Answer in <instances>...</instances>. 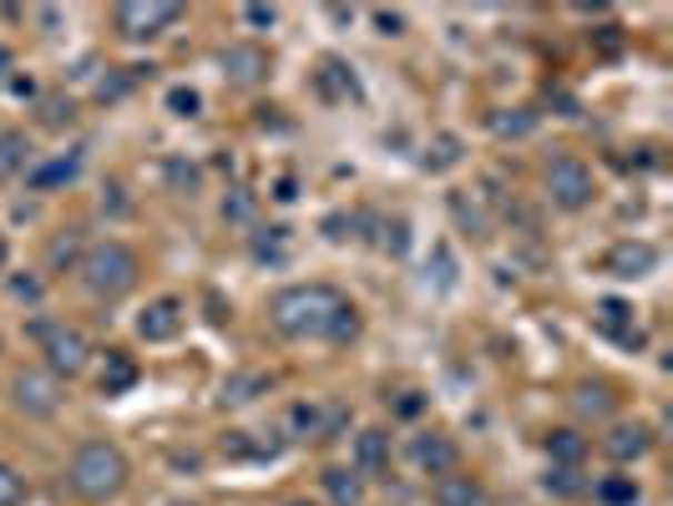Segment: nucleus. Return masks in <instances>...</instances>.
<instances>
[{"instance_id":"obj_1","label":"nucleus","mask_w":673,"mask_h":506,"mask_svg":"<svg viewBox=\"0 0 673 506\" xmlns=\"http://www.w3.org/2000/svg\"><path fill=\"white\" fill-rule=\"evenodd\" d=\"M269 320L289 340H330V345H350L360 334V310L344 300L334 284H294L274 294Z\"/></svg>"},{"instance_id":"obj_2","label":"nucleus","mask_w":673,"mask_h":506,"mask_svg":"<svg viewBox=\"0 0 673 506\" xmlns=\"http://www.w3.org/2000/svg\"><path fill=\"white\" fill-rule=\"evenodd\" d=\"M127 476H132L127 472V456L112 441H87V446H77V456H71V466H67L71 492L87 496V502H112L127 486Z\"/></svg>"},{"instance_id":"obj_3","label":"nucleus","mask_w":673,"mask_h":506,"mask_svg":"<svg viewBox=\"0 0 673 506\" xmlns=\"http://www.w3.org/2000/svg\"><path fill=\"white\" fill-rule=\"evenodd\" d=\"M81 284H87V294L92 300H122V294H132L138 289V253L127 249V243L107 239V243H92V249L81 253Z\"/></svg>"},{"instance_id":"obj_4","label":"nucleus","mask_w":673,"mask_h":506,"mask_svg":"<svg viewBox=\"0 0 673 506\" xmlns=\"http://www.w3.org/2000/svg\"><path fill=\"white\" fill-rule=\"evenodd\" d=\"M11 401L21 415H31V421H51V415L61 411V401H67V391H61V380L51 375V370H21V375L11 380Z\"/></svg>"},{"instance_id":"obj_5","label":"nucleus","mask_w":673,"mask_h":506,"mask_svg":"<svg viewBox=\"0 0 673 506\" xmlns=\"http://www.w3.org/2000/svg\"><path fill=\"white\" fill-rule=\"evenodd\" d=\"M548 198L562 208V213H577V208L593 203V168L577 158H552L548 162Z\"/></svg>"},{"instance_id":"obj_6","label":"nucleus","mask_w":673,"mask_h":506,"mask_svg":"<svg viewBox=\"0 0 673 506\" xmlns=\"http://www.w3.org/2000/svg\"><path fill=\"white\" fill-rule=\"evenodd\" d=\"M178 16H183V6H172V0H122L112 11V21L127 41H152V36H162Z\"/></svg>"},{"instance_id":"obj_7","label":"nucleus","mask_w":673,"mask_h":506,"mask_svg":"<svg viewBox=\"0 0 673 506\" xmlns=\"http://www.w3.org/2000/svg\"><path fill=\"white\" fill-rule=\"evenodd\" d=\"M41 355H47V370L51 375H81L87 370V360H92V350H87V340H81L77 330H67V324H51L47 334H41Z\"/></svg>"},{"instance_id":"obj_8","label":"nucleus","mask_w":673,"mask_h":506,"mask_svg":"<svg viewBox=\"0 0 673 506\" xmlns=\"http://www.w3.org/2000/svg\"><path fill=\"white\" fill-rule=\"evenodd\" d=\"M178 330H183V300H172V294L152 300L148 310L138 314V334L148 345H168V340H178Z\"/></svg>"},{"instance_id":"obj_9","label":"nucleus","mask_w":673,"mask_h":506,"mask_svg":"<svg viewBox=\"0 0 673 506\" xmlns=\"http://www.w3.org/2000/svg\"><path fill=\"white\" fill-rule=\"evenodd\" d=\"M218 67H223V77H229V81H239V87H253V81L269 77V51L253 47V41H233V47H223Z\"/></svg>"},{"instance_id":"obj_10","label":"nucleus","mask_w":673,"mask_h":506,"mask_svg":"<svg viewBox=\"0 0 673 506\" xmlns=\"http://www.w3.org/2000/svg\"><path fill=\"white\" fill-rule=\"evenodd\" d=\"M411 461L421 466L425 476H451V472H456V461H461V451H456V441H451V436L425 431V436L411 441Z\"/></svg>"},{"instance_id":"obj_11","label":"nucleus","mask_w":673,"mask_h":506,"mask_svg":"<svg viewBox=\"0 0 673 506\" xmlns=\"http://www.w3.org/2000/svg\"><path fill=\"white\" fill-rule=\"evenodd\" d=\"M653 264H659V249L643 243V239L617 243V249H607V259H603V269L613 279H643V274H653Z\"/></svg>"},{"instance_id":"obj_12","label":"nucleus","mask_w":673,"mask_h":506,"mask_svg":"<svg viewBox=\"0 0 673 506\" xmlns=\"http://www.w3.org/2000/svg\"><path fill=\"white\" fill-rule=\"evenodd\" d=\"M649 446H653V431H649V426H613V431L603 436V456L617 461V466L649 456Z\"/></svg>"},{"instance_id":"obj_13","label":"nucleus","mask_w":673,"mask_h":506,"mask_svg":"<svg viewBox=\"0 0 673 506\" xmlns=\"http://www.w3.org/2000/svg\"><path fill=\"white\" fill-rule=\"evenodd\" d=\"M390 472V436L385 431H360L354 436V476H385Z\"/></svg>"},{"instance_id":"obj_14","label":"nucleus","mask_w":673,"mask_h":506,"mask_svg":"<svg viewBox=\"0 0 673 506\" xmlns=\"http://www.w3.org/2000/svg\"><path fill=\"white\" fill-rule=\"evenodd\" d=\"M31 173V138L26 132H0V183H16Z\"/></svg>"},{"instance_id":"obj_15","label":"nucleus","mask_w":673,"mask_h":506,"mask_svg":"<svg viewBox=\"0 0 673 506\" xmlns=\"http://www.w3.org/2000/svg\"><path fill=\"white\" fill-rule=\"evenodd\" d=\"M320 482H324V496H330L334 506H365V476H354L350 466H330Z\"/></svg>"},{"instance_id":"obj_16","label":"nucleus","mask_w":673,"mask_h":506,"mask_svg":"<svg viewBox=\"0 0 673 506\" xmlns=\"http://www.w3.org/2000/svg\"><path fill=\"white\" fill-rule=\"evenodd\" d=\"M269 385H274V380L263 375V370H239V375L223 380V395H218V401H223V405H249V401H259Z\"/></svg>"},{"instance_id":"obj_17","label":"nucleus","mask_w":673,"mask_h":506,"mask_svg":"<svg viewBox=\"0 0 673 506\" xmlns=\"http://www.w3.org/2000/svg\"><path fill=\"white\" fill-rule=\"evenodd\" d=\"M435 502L441 506H481L486 502V492H481L476 482H471V476H435Z\"/></svg>"},{"instance_id":"obj_18","label":"nucleus","mask_w":673,"mask_h":506,"mask_svg":"<svg viewBox=\"0 0 673 506\" xmlns=\"http://www.w3.org/2000/svg\"><path fill=\"white\" fill-rule=\"evenodd\" d=\"M613 391H607V385H577V391H572V411L582 415V421H607V415H613Z\"/></svg>"},{"instance_id":"obj_19","label":"nucleus","mask_w":673,"mask_h":506,"mask_svg":"<svg viewBox=\"0 0 673 506\" xmlns=\"http://www.w3.org/2000/svg\"><path fill=\"white\" fill-rule=\"evenodd\" d=\"M81 173V152H61V158H51L47 168H36L31 173V188H41V193H51V188L71 183V178Z\"/></svg>"},{"instance_id":"obj_20","label":"nucleus","mask_w":673,"mask_h":506,"mask_svg":"<svg viewBox=\"0 0 673 506\" xmlns=\"http://www.w3.org/2000/svg\"><path fill=\"white\" fill-rule=\"evenodd\" d=\"M314 81H320V92L330 97V102H340V97H360V81H354L350 67H344V61H334V57L324 61L320 77H314Z\"/></svg>"},{"instance_id":"obj_21","label":"nucleus","mask_w":673,"mask_h":506,"mask_svg":"<svg viewBox=\"0 0 673 506\" xmlns=\"http://www.w3.org/2000/svg\"><path fill=\"white\" fill-rule=\"evenodd\" d=\"M138 385V365L122 355V350H112L107 355V370H102V395H122V391H132Z\"/></svg>"},{"instance_id":"obj_22","label":"nucleus","mask_w":673,"mask_h":506,"mask_svg":"<svg viewBox=\"0 0 673 506\" xmlns=\"http://www.w3.org/2000/svg\"><path fill=\"white\" fill-rule=\"evenodd\" d=\"M627 314H633V310H627V304H617V300H603V304H597V324H603L613 340H623V345H639L643 334L627 330Z\"/></svg>"},{"instance_id":"obj_23","label":"nucleus","mask_w":673,"mask_h":506,"mask_svg":"<svg viewBox=\"0 0 673 506\" xmlns=\"http://www.w3.org/2000/svg\"><path fill=\"white\" fill-rule=\"evenodd\" d=\"M451 213L466 233H486L491 229V213L481 208V198H466V193H451Z\"/></svg>"},{"instance_id":"obj_24","label":"nucleus","mask_w":673,"mask_h":506,"mask_svg":"<svg viewBox=\"0 0 673 506\" xmlns=\"http://www.w3.org/2000/svg\"><path fill=\"white\" fill-rule=\"evenodd\" d=\"M548 456L558 461V466H577V461L587 456V441H582L577 431H552V436H548Z\"/></svg>"},{"instance_id":"obj_25","label":"nucleus","mask_w":673,"mask_h":506,"mask_svg":"<svg viewBox=\"0 0 673 506\" xmlns=\"http://www.w3.org/2000/svg\"><path fill=\"white\" fill-rule=\"evenodd\" d=\"M532 126H536V112H532V107H512V112H496V117H491V132H496V138H526Z\"/></svg>"},{"instance_id":"obj_26","label":"nucleus","mask_w":673,"mask_h":506,"mask_svg":"<svg viewBox=\"0 0 673 506\" xmlns=\"http://www.w3.org/2000/svg\"><path fill=\"white\" fill-rule=\"evenodd\" d=\"M425 168H431V173H445V168H456L461 162V138H451V132H441V138L431 142V148H425Z\"/></svg>"},{"instance_id":"obj_27","label":"nucleus","mask_w":673,"mask_h":506,"mask_svg":"<svg viewBox=\"0 0 673 506\" xmlns=\"http://www.w3.org/2000/svg\"><path fill=\"white\" fill-rule=\"evenodd\" d=\"M51 269H71V264H81V229H67L61 239H51Z\"/></svg>"},{"instance_id":"obj_28","label":"nucleus","mask_w":673,"mask_h":506,"mask_svg":"<svg viewBox=\"0 0 673 506\" xmlns=\"http://www.w3.org/2000/svg\"><path fill=\"white\" fill-rule=\"evenodd\" d=\"M41 122H47V126H71V122H77V107H71L67 97H47V102H41Z\"/></svg>"},{"instance_id":"obj_29","label":"nucleus","mask_w":673,"mask_h":506,"mask_svg":"<svg viewBox=\"0 0 673 506\" xmlns=\"http://www.w3.org/2000/svg\"><path fill=\"white\" fill-rule=\"evenodd\" d=\"M26 502V482L0 461V506H21Z\"/></svg>"},{"instance_id":"obj_30","label":"nucleus","mask_w":673,"mask_h":506,"mask_svg":"<svg viewBox=\"0 0 673 506\" xmlns=\"http://www.w3.org/2000/svg\"><path fill=\"white\" fill-rule=\"evenodd\" d=\"M597 496H603V502H613V506H623V502H639V486L627 482V476H613V482L597 486Z\"/></svg>"},{"instance_id":"obj_31","label":"nucleus","mask_w":673,"mask_h":506,"mask_svg":"<svg viewBox=\"0 0 673 506\" xmlns=\"http://www.w3.org/2000/svg\"><path fill=\"white\" fill-rule=\"evenodd\" d=\"M380 233H385V239H380V249H390V253H405V249H411V239H405V219L380 223Z\"/></svg>"},{"instance_id":"obj_32","label":"nucleus","mask_w":673,"mask_h":506,"mask_svg":"<svg viewBox=\"0 0 673 506\" xmlns=\"http://www.w3.org/2000/svg\"><path fill=\"white\" fill-rule=\"evenodd\" d=\"M168 107H172L178 117H198V107H203V102H198L193 87H172V92H168Z\"/></svg>"},{"instance_id":"obj_33","label":"nucleus","mask_w":673,"mask_h":506,"mask_svg":"<svg viewBox=\"0 0 673 506\" xmlns=\"http://www.w3.org/2000/svg\"><path fill=\"white\" fill-rule=\"evenodd\" d=\"M223 219H233V223H249L253 219V198L243 193V188L233 198H223Z\"/></svg>"},{"instance_id":"obj_34","label":"nucleus","mask_w":673,"mask_h":506,"mask_svg":"<svg viewBox=\"0 0 673 506\" xmlns=\"http://www.w3.org/2000/svg\"><path fill=\"white\" fill-rule=\"evenodd\" d=\"M168 178H172V188L198 193V168H188V162H168Z\"/></svg>"},{"instance_id":"obj_35","label":"nucleus","mask_w":673,"mask_h":506,"mask_svg":"<svg viewBox=\"0 0 673 506\" xmlns=\"http://www.w3.org/2000/svg\"><path fill=\"white\" fill-rule=\"evenodd\" d=\"M548 486H558L562 496H572V492H577V472H572V466H558V472L548 476Z\"/></svg>"},{"instance_id":"obj_36","label":"nucleus","mask_w":673,"mask_h":506,"mask_svg":"<svg viewBox=\"0 0 673 506\" xmlns=\"http://www.w3.org/2000/svg\"><path fill=\"white\" fill-rule=\"evenodd\" d=\"M274 6H243V21H249V26H274Z\"/></svg>"},{"instance_id":"obj_37","label":"nucleus","mask_w":673,"mask_h":506,"mask_svg":"<svg viewBox=\"0 0 673 506\" xmlns=\"http://www.w3.org/2000/svg\"><path fill=\"white\" fill-rule=\"evenodd\" d=\"M375 26H380V36H400V11H375Z\"/></svg>"},{"instance_id":"obj_38","label":"nucleus","mask_w":673,"mask_h":506,"mask_svg":"<svg viewBox=\"0 0 673 506\" xmlns=\"http://www.w3.org/2000/svg\"><path fill=\"white\" fill-rule=\"evenodd\" d=\"M11 294H16V300H41V284H36V279H16Z\"/></svg>"},{"instance_id":"obj_39","label":"nucleus","mask_w":673,"mask_h":506,"mask_svg":"<svg viewBox=\"0 0 673 506\" xmlns=\"http://www.w3.org/2000/svg\"><path fill=\"white\" fill-rule=\"evenodd\" d=\"M603 51H607V57L617 51V26H603Z\"/></svg>"},{"instance_id":"obj_40","label":"nucleus","mask_w":673,"mask_h":506,"mask_svg":"<svg viewBox=\"0 0 673 506\" xmlns=\"http://www.w3.org/2000/svg\"><path fill=\"white\" fill-rule=\"evenodd\" d=\"M6 81H11V51L0 47V87H6Z\"/></svg>"},{"instance_id":"obj_41","label":"nucleus","mask_w":673,"mask_h":506,"mask_svg":"<svg viewBox=\"0 0 673 506\" xmlns=\"http://www.w3.org/2000/svg\"><path fill=\"white\" fill-rule=\"evenodd\" d=\"M415 411H421V395L411 391V395H405V401H400V415H415Z\"/></svg>"},{"instance_id":"obj_42","label":"nucleus","mask_w":673,"mask_h":506,"mask_svg":"<svg viewBox=\"0 0 673 506\" xmlns=\"http://www.w3.org/2000/svg\"><path fill=\"white\" fill-rule=\"evenodd\" d=\"M0 269H6V239H0Z\"/></svg>"},{"instance_id":"obj_43","label":"nucleus","mask_w":673,"mask_h":506,"mask_svg":"<svg viewBox=\"0 0 673 506\" xmlns=\"http://www.w3.org/2000/svg\"><path fill=\"white\" fill-rule=\"evenodd\" d=\"M289 506H314V502H304V496H299V502H289Z\"/></svg>"},{"instance_id":"obj_44","label":"nucleus","mask_w":673,"mask_h":506,"mask_svg":"<svg viewBox=\"0 0 673 506\" xmlns=\"http://www.w3.org/2000/svg\"><path fill=\"white\" fill-rule=\"evenodd\" d=\"M168 506H188V502H168Z\"/></svg>"}]
</instances>
